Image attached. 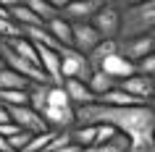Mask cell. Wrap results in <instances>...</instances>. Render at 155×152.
<instances>
[{
  "instance_id": "cell-1",
  "label": "cell",
  "mask_w": 155,
  "mask_h": 152,
  "mask_svg": "<svg viewBox=\"0 0 155 152\" xmlns=\"http://www.w3.org/2000/svg\"><path fill=\"white\" fill-rule=\"evenodd\" d=\"M110 123L131 139V150H150L153 147V126H155V108L147 105H131V108H113V105L92 102L76 108V123L74 126H100Z\"/></svg>"
},
{
  "instance_id": "cell-2",
  "label": "cell",
  "mask_w": 155,
  "mask_h": 152,
  "mask_svg": "<svg viewBox=\"0 0 155 152\" xmlns=\"http://www.w3.org/2000/svg\"><path fill=\"white\" fill-rule=\"evenodd\" d=\"M155 29V0L139 3L134 8H126L121 13V37H142ZM118 37V40H121Z\"/></svg>"
},
{
  "instance_id": "cell-3",
  "label": "cell",
  "mask_w": 155,
  "mask_h": 152,
  "mask_svg": "<svg viewBox=\"0 0 155 152\" xmlns=\"http://www.w3.org/2000/svg\"><path fill=\"white\" fill-rule=\"evenodd\" d=\"M61 71H63V79H82V81H90L92 76V63L90 58L79 53L74 47H63L61 50Z\"/></svg>"
},
{
  "instance_id": "cell-4",
  "label": "cell",
  "mask_w": 155,
  "mask_h": 152,
  "mask_svg": "<svg viewBox=\"0 0 155 152\" xmlns=\"http://www.w3.org/2000/svg\"><path fill=\"white\" fill-rule=\"evenodd\" d=\"M121 8H116L110 0H105L103 3V8L95 13V18H92V26L100 32V37L103 40H118L121 37Z\"/></svg>"
},
{
  "instance_id": "cell-5",
  "label": "cell",
  "mask_w": 155,
  "mask_h": 152,
  "mask_svg": "<svg viewBox=\"0 0 155 152\" xmlns=\"http://www.w3.org/2000/svg\"><path fill=\"white\" fill-rule=\"evenodd\" d=\"M71 32H74L71 47L79 50V53H84V55H90L92 50L103 42V37H100V32L92 26V21H76V24H71Z\"/></svg>"
},
{
  "instance_id": "cell-6",
  "label": "cell",
  "mask_w": 155,
  "mask_h": 152,
  "mask_svg": "<svg viewBox=\"0 0 155 152\" xmlns=\"http://www.w3.org/2000/svg\"><path fill=\"white\" fill-rule=\"evenodd\" d=\"M118 53L124 58H129L131 63H139L145 55L155 53V40L150 34H142V37H126V40H118Z\"/></svg>"
},
{
  "instance_id": "cell-7",
  "label": "cell",
  "mask_w": 155,
  "mask_h": 152,
  "mask_svg": "<svg viewBox=\"0 0 155 152\" xmlns=\"http://www.w3.org/2000/svg\"><path fill=\"white\" fill-rule=\"evenodd\" d=\"M13 123L24 128V131H32V134H40V131H48V121L42 118L40 110H34L32 105H16V108H8Z\"/></svg>"
},
{
  "instance_id": "cell-8",
  "label": "cell",
  "mask_w": 155,
  "mask_h": 152,
  "mask_svg": "<svg viewBox=\"0 0 155 152\" xmlns=\"http://www.w3.org/2000/svg\"><path fill=\"white\" fill-rule=\"evenodd\" d=\"M103 3H105V0H71V3L61 11V16H63L66 21H71V24H76V21H92L95 13L103 8Z\"/></svg>"
},
{
  "instance_id": "cell-9",
  "label": "cell",
  "mask_w": 155,
  "mask_h": 152,
  "mask_svg": "<svg viewBox=\"0 0 155 152\" xmlns=\"http://www.w3.org/2000/svg\"><path fill=\"white\" fill-rule=\"evenodd\" d=\"M118 87H121L124 92H129V95H134V97H139V100L150 102L153 95H155V76L134 73V76H129V79H121V81H118Z\"/></svg>"
},
{
  "instance_id": "cell-10",
  "label": "cell",
  "mask_w": 155,
  "mask_h": 152,
  "mask_svg": "<svg viewBox=\"0 0 155 152\" xmlns=\"http://www.w3.org/2000/svg\"><path fill=\"white\" fill-rule=\"evenodd\" d=\"M42 118L48 121V126L55 128V131H68L76 123V108H53V105H48L42 110Z\"/></svg>"
},
{
  "instance_id": "cell-11",
  "label": "cell",
  "mask_w": 155,
  "mask_h": 152,
  "mask_svg": "<svg viewBox=\"0 0 155 152\" xmlns=\"http://www.w3.org/2000/svg\"><path fill=\"white\" fill-rule=\"evenodd\" d=\"M63 89H66V95H68V100H71L74 108L97 102V97H95V92L90 89V84L82 81V79H63Z\"/></svg>"
},
{
  "instance_id": "cell-12",
  "label": "cell",
  "mask_w": 155,
  "mask_h": 152,
  "mask_svg": "<svg viewBox=\"0 0 155 152\" xmlns=\"http://www.w3.org/2000/svg\"><path fill=\"white\" fill-rule=\"evenodd\" d=\"M40 50V66L42 71L48 73V79L53 84H63V71H61V50L45 47V45H37Z\"/></svg>"
},
{
  "instance_id": "cell-13",
  "label": "cell",
  "mask_w": 155,
  "mask_h": 152,
  "mask_svg": "<svg viewBox=\"0 0 155 152\" xmlns=\"http://www.w3.org/2000/svg\"><path fill=\"white\" fill-rule=\"evenodd\" d=\"M100 71L110 73V76H116V79H129V76H134L137 73V63H131L129 58H124L121 53H113V55H108L103 63H100Z\"/></svg>"
},
{
  "instance_id": "cell-14",
  "label": "cell",
  "mask_w": 155,
  "mask_h": 152,
  "mask_svg": "<svg viewBox=\"0 0 155 152\" xmlns=\"http://www.w3.org/2000/svg\"><path fill=\"white\" fill-rule=\"evenodd\" d=\"M97 102H103V105H113V108H131V105H147L145 100H139V97L129 95V92H124L121 87H116V89H110V92H105V95H100V97H97Z\"/></svg>"
},
{
  "instance_id": "cell-15",
  "label": "cell",
  "mask_w": 155,
  "mask_h": 152,
  "mask_svg": "<svg viewBox=\"0 0 155 152\" xmlns=\"http://www.w3.org/2000/svg\"><path fill=\"white\" fill-rule=\"evenodd\" d=\"M87 84H90V89L95 92V97H100V95H105V92H110V89L118 87V79L110 76V73H105V71H100V68H95Z\"/></svg>"
},
{
  "instance_id": "cell-16",
  "label": "cell",
  "mask_w": 155,
  "mask_h": 152,
  "mask_svg": "<svg viewBox=\"0 0 155 152\" xmlns=\"http://www.w3.org/2000/svg\"><path fill=\"white\" fill-rule=\"evenodd\" d=\"M11 18H13L21 29H26V26H42V24H48V21H42V18L37 16L29 5H26V0L21 3V5H16V8H11Z\"/></svg>"
},
{
  "instance_id": "cell-17",
  "label": "cell",
  "mask_w": 155,
  "mask_h": 152,
  "mask_svg": "<svg viewBox=\"0 0 155 152\" xmlns=\"http://www.w3.org/2000/svg\"><path fill=\"white\" fill-rule=\"evenodd\" d=\"M48 29H50V34H53L63 47H71V37H74L71 21H66L63 16H55V18H50V21H48Z\"/></svg>"
},
{
  "instance_id": "cell-18",
  "label": "cell",
  "mask_w": 155,
  "mask_h": 152,
  "mask_svg": "<svg viewBox=\"0 0 155 152\" xmlns=\"http://www.w3.org/2000/svg\"><path fill=\"white\" fill-rule=\"evenodd\" d=\"M32 81L24 79L21 73H16L8 66H0V89H29Z\"/></svg>"
},
{
  "instance_id": "cell-19",
  "label": "cell",
  "mask_w": 155,
  "mask_h": 152,
  "mask_svg": "<svg viewBox=\"0 0 155 152\" xmlns=\"http://www.w3.org/2000/svg\"><path fill=\"white\" fill-rule=\"evenodd\" d=\"M113 53H118V40H103L87 58H90L92 68H100V63H103L108 55H113Z\"/></svg>"
},
{
  "instance_id": "cell-20",
  "label": "cell",
  "mask_w": 155,
  "mask_h": 152,
  "mask_svg": "<svg viewBox=\"0 0 155 152\" xmlns=\"http://www.w3.org/2000/svg\"><path fill=\"white\" fill-rule=\"evenodd\" d=\"M95 152H131V139L124 134V131H118V134H116L113 139H108L105 144H97Z\"/></svg>"
},
{
  "instance_id": "cell-21",
  "label": "cell",
  "mask_w": 155,
  "mask_h": 152,
  "mask_svg": "<svg viewBox=\"0 0 155 152\" xmlns=\"http://www.w3.org/2000/svg\"><path fill=\"white\" fill-rule=\"evenodd\" d=\"M0 102L5 108L29 105V89H0Z\"/></svg>"
},
{
  "instance_id": "cell-22",
  "label": "cell",
  "mask_w": 155,
  "mask_h": 152,
  "mask_svg": "<svg viewBox=\"0 0 155 152\" xmlns=\"http://www.w3.org/2000/svg\"><path fill=\"white\" fill-rule=\"evenodd\" d=\"M71 136L79 147H95V139H97V126H74Z\"/></svg>"
},
{
  "instance_id": "cell-23",
  "label": "cell",
  "mask_w": 155,
  "mask_h": 152,
  "mask_svg": "<svg viewBox=\"0 0 155 152\" xmlns=\"http://www.w3.org/2000/svg\"><path fill=\"white\" fill-rule=\"evenodd\" d=\"M48 89H50V84H32L29 87V105L34 110L42 113L48 108Z\"/></svg>"
},
{
  "instance_id": "cell-24",
  "label": "cell",
  "mask_w": 155,
  "mask_h": 152,
  "mask_svg": "<svg viewBox=\"0 0 155 152\" xmlns=\"http://www.w3.org/2000/svg\"><path fill=\"white\" fill-rule=\"evenodd\" d=\"M55 134H58L55 128H48V131H40V134H32V139H29V144L24 147V152H45V147L50 144V139H53Z\"/></svg>"
},
{
  "instance_id": "cell-25",
  "label": "cell",
  "mask_w": 155,
  "mask_h": 152,
  "mask_svg": "<svg viewBox=\"0 0 155 152\" xmlns=\"http://www.w3.org/2000/svg\"><path fill=\"white\" fill-rule=\"evenodd\" d=\"M48 105H53V108H74L71 100H68V95H66V89H63V84H50Z\"/></svg>"
},
{
  "instance_id": "cell-26",
  "label": "cell",
  "mask_w": 155,
  "mask_h": 152,
  "mask_svg": "<svg viewBox=\"0 0 155 152\" xmlns=\"http://www.w3.org/2000/svg\"><path fill=\"white\" fill-rule=\"evenodd\" d=\"M26 5L37 13V16L42 18V21H50V18H55V16H61V11L58 8H53L48 0H26Z\"/></svg>"
},
{
  "instance_id": "cell-27",
  "label": "cell",
  "mask_w": 155,
  "mask_h": 152,
  "mask_svg": "<svg viewBox=\"0 0 155 152\" xmlns=\"http://www.w3.org/2000/svg\"><path fill=\"white\" fill-rule=\"evenodd\" d=\"M16 37H24V29H21L11 16L0 18V42L3 40H16Z\"/></svg>"
},
{
  "instance_id": "cell-28",
  "label": "cell",
  "mask_w": 155,
  "mask_h": 152,
  "mask_svg": "<svg viewBox=\"0 0 155 152\" xmlns=\"http://www.w3.org/2000/svg\"><path fill=\"white\" fill-rule=\"evenodd\" d=\"M29 139H32V131H18V134H13L8 139L11 147H13V152H24V147L29 144Z\"/></svg>"
},
{
  "instance_id": "cell-29",
  "label": "cell",
  "mask_w": 155,
  "mask_h": 152,
  "mask_svg": "<svg viewBox=\"0 0 155 152\" xmlns=\"http://www.w3.org/2000/svg\"><path fill=\"white\" fill-rule=\"evenodd\" d=\"M137 73H145V76H155V53L145 55L137 63Z\"/></svg>"
},
{
  "instance_id": "cell-30",
  "label": "cell",
  "mask_w": 155,
  "mask_h": 152,
  "mask_svg": "<svg viewBox=\"0 0 155 152\" xmlns=\"http://www.w3.org/2000/svg\"><path fill=\"white\" fill-rule=\"evenodd\" d=\"M116 8H121V11H126V8H134V5H139V3H147V0H110Z\"/></svg>"
},
{
  "instance_id": "cell-31",
  "label": "cell",
  "mask_w": 155,
  "mask_h": 152,
  "mask_svg": "<svg viewBox=\"0 0 155 152\" xmlns=\"http://www.w3.org/2000/svg\"><path fill=\"white\" fill-rule=\"evenodd\" d=\"M11 121H13V118H11V110L0 102V126H3V123H11Z\"/></svg>"
},
{
  "instance_id": "cell-32",
  "label": "cell",
  "mask_w": 155,
  "mask_h": 152,
  "mask_svg": "<svg viewBox=\"0 0 155 152\" xmlns=\"http://www.w3.org/2000/svg\"><path fill=\"white\" fill-rule=\"evenodd\" d=\"M21 3H24V0H0V5H3V8H16V5H21Z\"/></svg>"
},
{
  "instance_id": "cell-33",
  "label": "cell",
  "mask_w": 155,
  "mask_h": 152,
  "mask_svg": "<svg viewBox=\"0 0 155 152\" xmlns=\"http://www.w3.org/2000/svg\"><path fill=\"white\" fill-rule=\"evenodd\" d=\"M50 5H53V8H58V11H63L66 5H68V3H71V0H48Z\"/></svg>"
},
{
  "instance_id": "cell-34",
  "label": "cell",
  "mask_w": 155,
  "mask_h": 152,
  "mask_svg": "<svg viewBox=\"0 0 155 152\" xmlns=\"http://www.w3.org/2000/svg\"><path fill=\"white\" fill-rule=\"evenodd\" d=\"M0 152H13V147H11V142L5 136H0Z\"/></svg>"
},
{
  "instance_id": "cell-35",
  "label": "cell",
  "mask_w": 155,
  "mask_h": 152,
  "mask_svg": "<svg viewBox=\"0 0 155 152\" xmlns=\"http://www.w3.org/2000/svg\"><path fill=\"white\" fill-rule=\"evenodd\" d=\"M5 16H11V11H8V8H3V5H0V18H5Z\"/></svg>"
},
{
  "instance_id": "cell-36",
  "label": "cell",
  "mask_w": 155,
  "mask_h": 152,
  "mask_svg": "<svg viewBox=\"0 0 155 152\" xmlns=\"http://www.w3.org/2000/svg\"><path fill=\"white\" fill-rule=\"evenodd\" d=\"M150 105H153V108H155V95H153V100H150Z\"/></svg>"
},
{
  "instance_id": "cell-37",
  "label": "cell",
  "mask_w": 155,
  "mask_h": 152,
  "mask_svg": "<svg viewBox=\"0 0 155 152\" xmlns=\"http://www.w3.org/2000/svg\"><path fill=\"white\" fill-rule=\"evenodd\" d=\"M0 66H5V60H3V55H0Z\"/></svg>"
},
{
  "instance_id": "cell-38",
  "label": "cell",
  "mask_w": 155,
  "mask_h": 152,
  "mask_svg": "<svg viewBox=\"0 0 155 152\" xmlns=\"http://www.w3.org/2000/svg\"><path fill=\"white\" fill-rule=\"evenodd\" d=\"M153 142H155V126H153Z\"/></svg>"
}]
</instances>
